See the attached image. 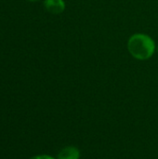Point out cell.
Wrapping results in <instances>:
<instances>
[{"instance_id": "cell-2", "label": "cell", "mask_w": 158, "mask_h": 159, "mask_svg": "<svg viewBox=\"0 0 158 159\" xmlns=\"http://www.w3.org/2000/svg\"><path fill=\"white\" fill-rule=\"evenodd\" d=\"M44 7L51 14L59 15L65 10L64 0H44Z\"/></svg>"}, {"instance_id": "cell-3", "label": "cell", "mask_w": 158, "mask_h": 159, "mask_svg": "<svg viewBox=\"0 0 158 159\" xmlns=\"http://www.w3.org/2000/svg\"><path fill=\"white\" fill-rule=\"evenodd\" d=\"M80 157L81 153L79 149L75 146L69 145L59 152L56 159H80Z\"/></svg>"}, {"instance_id": "cell-1", "label": "cell", "mask_w": 158, "mask_h": 159, "mask_svg": "<svg viewBox=\"0 0 158 159\" xmlns=\"http://www.w3.org/2000/svg\"><path fill=\"white\" fill-rule=\"evenodd\" d=\"M128 50L130 55L139 61H147L156 52V45L155 40L146 34L137 33L128 40Z\"/></svg>"}, {"instance_id": "cell-5", "label": "cell", "mask_w": 158, "mask_h": 159, "mask_svg": "<svg viewBox=\"0 0 158 159\" xmlns=\"http://www.w3.org/2000/svg\"><path fill=\"white\" fill-rule=\"evenodd\" d=\"M28 1H30V2H36V1H39V0H28Z\"/></svg>"}, {"instance_id": "cell-4", "label": "cell", "mask_w": 158, "mask_h": 159, "mask_svg": "<svg viewBox=\"0 0 158 159\" xmlns=\"http://www.w3.org/2000/svg\"><path fill=\"white\" fill-rule=\"evenodd\" d=\"M29 159H56L55 157L49 156V155H37V156H34Z\"/></svg>"}, {"instance_id": "cell-6", "label": "cell", "mask_w": 158, "mask_h": 159, "mask_svg": "<svg viewBox=\"0 0 158 159\" xmlns=\"http://www.w3.org/2000/svg\"><path fill=\"white\" fill-rule=\"evenodd\" d=\"M157 53H158V47H157Z\"/></svg>"}]
</instances>
